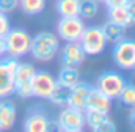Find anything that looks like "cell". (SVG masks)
<instances>
[{
	"mask_svg": "<svg viewBox=\"0 0 135 132\" xmlns=\"http://www.w3.org/2000/svg\"><path fill=\"white\" fill-rule=\"evenodd\" d=\"M118 99L127 107H135V85L134 83H126L123 87L121 93L118 95Z\"/></svg>",
	"mask_w": 135,
	"mask_h": 132,
	"instance_id": "obj_24",
	"label": "cell"
},
{
	"mask_svg": "<svg viewBox=\"0 0 135 132\" xmlns=\"http://www.w3.org/2000/svg\"><path fill=\"white\" fill-rule=\"evenodd\" d=\"M68 99H69V88L57 82V85H55V88H54V91H52V95H50L49 101H52L55 105L66 107L68 105Z\"/></svg>",
	"mask_w": 135,
	"mask_h": 132,
	"instance_id": "obj_22",
	"label": "cell"
},
{
	"mask_svg": "<svg viewBox=\"0 0 135 132\" xmlns=\"http://www.w3.org/2000/svg\"><path fill=\"white\" fill-rule=\"evenodd\" d=\"M131 113H129V124L135 129V107H131Z\"/></svg>",
	"mask_w": 135,
	"mask_h": 132,
	"instance_id": "obj_30",
	"label": "cell"
},
{
	"mask_svg": "<svg viewBox=\"0 0 135 132\" xmlns=\"http://www.w3.org/2000/svg\"><path fill=\"white\" fill-rule=\"evenodd\" d=\"M85 123L90 129L96 132H113L116 131V124L108 118V113H101L94 110H85Z\"/></svg>",
	"mask_w": 135,
	"mask_h": 132,
	"instance_id": "obj_10",
	"label": "cell"
},
{
	"mask_svg": "<svg viewBox=\"0 0 135 132\" xmlns=\"http://www.w3.org/2000/svg\"><path fill=\"white\" fill-rule=\"evenodd\" d=\"M107 17H108V21H112V22H115V24H118V25H121V27H124V29H127V27H131V25L134 24L126 6L108 8Z\"/></svg>",
	"mask_w": 135,
	"mask_h": 132,
	"instance_id": "obj_16",
	"label": "cell"
},
{
	"mask_svg": "<svg viewBox=\"0 0 135 132\" xmlns=\"http://www.w3.org/2000/svg\"><path fill=\"white\" fill-rule=\"evenodd\" d=\"M19 6V0H0V13L9 14Z\"/></svg>",
	"mask_w": 135,
	"mask_h": 132,
	"instance_id": "obj_26",
	"label": "cell"
},
{
	"mask_svg": "<svg viewBox=\"0 0 135 132\" xmlns=\"http://www.w3.org/2000/svg\"><path fill=\"white\" fill-rule=\"evenodd\" d=\"M19 6L27 14H39L46 8V0H19Z\"/></svg>",
	"mask_w": 135,
	"mask_h": 132,
	"instance_id": "obj_23",
	"label": "cell"
},
{
	"mask_svg": "<svg viewBox=\"0 0 135 132\" xmlns=\"http://www.w3.org/2000/svg\"><path fill=\"white\" fill-rule=\"evenodd\" d=\"M9 29H11L9 19L6 17L5 13H0V38H5V35L9 32Z\"/></svg>",
	"mask_w": 135,
	"mask_h": 132,
	"instance_id": "obj_27",
	"label": "cell"
},
{
	"mask_svg": "<svg viewBox=\"0 0 135 132\" xmlns=\"http://www.w3.org/2000/svg\"><path fill=\"white\" fill-rule=\"evenodd\" d=\"M79 5L80 0H57L55 10L61 17H72L79 16Z\"/></svg>",
	"mask_w": 135,
	"mask_h": 132,
	"instance_id": "obj_20",
	"label": "cell"
},
{
	"mask_svg": "<svg viewBox=\"0 0 135 132\" xmlns=\"http://www.w3.org/2000/svg\"><path fill=\"white\" fill-rule=\"evenodd\" d=\"M85 30L83 19L80 16H72V17H61L57 24V32L58 36L65 41H79L82 33Z\"/></svg>",
	"mask_w": 135,
	"mask_h": 132,
	"instance_id": "obj_7",
	"label": "cell"
},
{
	"mask_svg": "<svg viewBox=\"0 0 135 132\" xmlns=\"http://www.w3.org/2000/svg\"><path fill=\"white\" fill-rule=\"evenodd\" d=\"M79 43L86 55H99L105 50V46H107V39L104 36V32L98 25L85 27Z\"/></svg>",
	"mask_w": 135,
	"mask_h": 132,
	"instance_id": "obj_3",
	"label": "cell"
},
{
	"mask_svg": "<svg viewBox=\"0 0 135 132\" xmlns=\"http://www.w3.org/2000/svg\"><path fill=\"white\" fill-rule=\"evenodd\" d=\"M47 123H49L47 115L42 110L35 109L33 112H30L28 116L25 118L24 131H27V132H47Z\"/></svg>",
	"mask_w": 135,
	"mask_h": 132,
	"instance_id": "obj_14",
	"label": "cell"
},
{
	"mask_svg": "<svg viewBox=\"0 0 135 132\" xmlns=\"http://www.w3.org/2000/svg\"><path fill=\"white\" fill-rule=\"evenodd\" d=\"M85 110H94V112H101V113H108L112 110V98L104 95L96 87H91Z\"/></svg>",
	"mask_w": 135,
	"mask_h": 132,
	"instance_id": "obj_13",
	"label": "cell"
},
{
	"mask_svg": "<svg viewBox=\"0 0 135 132\" xmlns=\"http://www.w3.org/2000/svg\"><path fill=\"white\" fill-rule=\"evenodd\" d=\"M3 43H5V52L9 57L19 58L30 54L32 36L22 29H9V32L3 38Z\"/></svg>",
	"mask_w": 135,
	"mask_h": 132,
	"instance_id": "obj_2",
	"label": "cell"
},
{
	"mask_svg": "<svg viewBox=\"0 0 135 132\" xmlns=\"http://www.w3.org/2000/svg\"><path fill=\"white\" fill-rule=\"evenodd\" d=\"M126 85V80L121 74L116 71H105L98 77L96 88L101 90L104 95H107L112 99H118V95L121 93L123 87Z\"/></svg>",
	"mask_w": 135,
	"mask_h": 132,
	"instance_id": "obj_6",
	"label": "cell"
},
{
	"mask_svg": "<svg viewBox=\"0 0 135 132\" xmlns=\"http://www.w3.org/2000/svg\"><path fill=\"white\" fill-rule=\"evenodd\" d=\"M96 2H98V3H101V2H104V0H96Z\"/></svg>",
	"mask_w": 135,
	"mask_h": 132,
	"instance_id": "obj_32",
	"label": "cell"
},
{
	"mask_svg": "<svg viewBox=\"0 0 135 132\" xmlns=\"http://www.w3.org/2000/svg\"><path fill=\"white\" fill-rule=\"evenodd\" d=\"M104 3L107 5V8H115V6H126L129 0H104Z\"/></svg>",
	"mask_w": 135,
	"mask_h": 132,
	"instance_id": "obj_28",
	"label": "cell"
},
{
	"mask_svg": "<svg viewBox=\"0 0 135 132\" xmlns=\"http://www.w3.org/2000/svg\"><path fill=\"white\" fill-rule=\"evenodd\" d=\"M90 90H91V85H88L86 82H79L74 87H71L69 88L68 107H72V109L85 112L86 101H88V96H90Z\"/></svg>",
	"mask_w": 135,
	"mask_h": 132,
	"instance_id": "obj_12",
	"label": "cell"
},
{
	"mask_svg": "<svg viewBox=\"0 0 135 132\" xmlns=\"http://www.w3.org/2000/svg\"><path fill=\"white\" fill-rule=\"evenodd\" d=\"M58 126L60 131H68V132H80L83 131V128L86 126L85 123V112L68 107L60 113L58 116Z\"/></svg>",
	"mask_w": 135,
	"mask_h": 132,
	"instance_id": "obj_8",
	"label": "cell"
},
{
	"mask_svg": "<svg viewBox=\"0 0 135 132\" xmlns=\"http://www.w3.org/2000/svg\"><path fill=\"white\" fill-rule=\"evenodd\" d=\"M14 93L22 99L32 98L33 93H32V83H22V85H16L14 88Z\"/></svg>",
	"mask_w": 135,
	"mask_h": 132,
	"instance_id": "obj_25",
	"label": "cell"
},
{
	"mask_svg": "<svg viewBox=\"0 0 135 132\" xmlns=\"http://www.w3.org/2000/svg\"><path fill=\"white\" fill-rule=\"evenodd\" d=\"M16 123V107L6 98L0 99V131H8Z\"/></svg>",
	"mask_w": 135,
	"mask_h": 132,
	"instance_id": "obj_15",
	"label": "cell"
},
{
	"mask_svg": "<svg viewBox=\"0 0 135 132\" xmlns=\"http://www.w3.org/2000/svg\"><path fill=\"white\" fill-rule=\"evenodd\" d=\"M35 72H36V69H35L33 65H30V63H19L17 62V66L14 69V82H16V85L32 83Z\"/></svg>",
	"mask_w": 135,
	"mask_h": 132,
	"instance_id": "obj_18",
	"label": "cell"
},
{
	"mask_svg": "<svg viewBox=\"0 0 135 132\" xmlns=\"http://www.w3.org/2000/svg\"><path fill=\"white\" fill-rule=\"evenodd\" d=\"M113 62L121 69H135V39L123 38L113 46Z\"/></svg>",
	"mask_w": 135,
	"mask_h": 132,
	"instance_id": "obj_4",
	"label": "cell"
},
{
	"mask_svg": "<svg viewBox=\"0 0 135 132\" xmlns=\"http://www.w3.org/2000/svg\"><path fill=\"white\" fill-rule=\"evenodd\" d=\"M126 8H127V11H129V14H131L132 22L135 24V0H129V3L126 5Z\"/></svg>",
	"mask_w": 135,
	"mask_h": 132,
	"instance_id": "obj_29",
	"label": "cell"
},
{
	"mask_svg": "<svg viewBox=\"0 0 135 132\" xmlns=\"http://www.w3.org/2000/svg\"><path fill=\"white\" fill-rule=\"evenodd\" d=\"M101 29L104 32V36H105L107 43H113L115 44L116 41L126 38V29L118 25V24H115V22H112V21H107Z\"/></svg>",
	"mask_w": 135,
	"mask_h": 132,
	"instance_id": "obj_19",
	"label": "cell"
},
{
	"mask_svg": "<svg viewBox=\"0 0 135 132\" xmlns=\"http://www.w3.org/2000/svg\"><path fill=\"white\" fill-rule=\"evenodd\" d=\"M99 11V3L96 0H80L79 16L83 19H93Z\"/></svg>",
	"mask_w": 135,
	"mask_h": 132,
	"instance_id": "obj_21",
	"label": "cell"
},
{
	"mask_svg": "<svg viewBox=\"0 0 135 132\" xmlns=\"http://www.w3.org/2000/svg\"><path fill=\"white\" fill-rule=\"evenodd\" d=\"M60 49L58 38L50 32H41L36 36H32L30 54L32 57L39 62H50L55 58Z\"/></svg>",
	"mask_w": 135,
	"mask_h": 132,
	"instance_id": "obj_1",
	"label": "cell"
},
{
	"mask_svg": "<svg viewBox=\"0 0 135 132\" xmlns=\"http://www.w3.org/2000/svg\"><path fill=\"white\" fill-rule=\"evenodd\" d=\"M17 66V58L14 57H2L0 58V99L8 98L14 93V69Z\"/></svg>",
	"mask_w": 135,
	"mask_h": 132,
	"instance_id": "obj_5",
	"label": "cell"
},
{
	"mask_svg": "<svg viewBox=\"0 0 135 132\" xmlns=\"http://www.w3.org/2000/svg\"><path fill=\"white\" fill-rule=\"evenodd\" d=\"M57 85V79L49 71H36L32 79V93L39 99H49Z\"/></svg>",
	"mask_w": 135,
	"mask_h": 132,
	"instance_id": "obj_9",
	"label": "cell"
},
{
	"mask_svg": "<svg viewBox=\"0 0 135 132\" xmlns=\"http://www.w3.org/2000/svg\"><path fill=\"white\" fill-rule=\"evenodd\" d=\"M6 52H5V43H3V38H0V58L5 55Z\"/></svg>",
	"mask_w": 135,
	"mask_h": 132,
	"instance_id": "obj_31",
	"label": "cell"
},
{
	"mask_svg": "<svg viewBox=\"0 0 135 132\" xmlns=\"http://www.w3.org/2000/svg\"><path fill=\"white\" fill-rule=\"evenodd\" d=\"M86 58V54L83 52L79 41H69L61 49V65L65 66H80Z\"/></svg>",
	"mask_w": 135,
	"mask_h": 132,
	"instance_id": "obj_11",
	"label": "cell"
},
{
	"mask_svg": "<svg viewBox=\"0 0 135 132\" xmlns=\"http://www.w3.org/2000/svg\"><path fill=\"white\" fill-rule=\"evenodd\" d=\"M57 82L61 83V85H65V87H68V88L74 87L75 83L80 82L79 69L74 68V66H65L63 65V68L60 69V72H58V76H57Z\"/></svg>",
	"mask_w": 135,
	"mask_h": 132,
	"instance_id": "obj_17",
	"label": "cell"
}]
</instances>
